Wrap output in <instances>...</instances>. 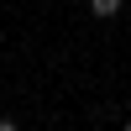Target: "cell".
<instances>
[{
	"label": "cell",
	"mask_w": 131,
	"mask_h": 131,
	"mask_svg": "<svg viewBox=\"0 0 131 131\" xmlns=\"http://www.w3.org/2000/svg\"><path fill=\"white\" fill-rule=\"evenodd\" d=\"M121 5H126V0H89V10H94L100 21H110V16H121Z\"/></svg>",
	"instance_id": "cell-1"
}]
</instances>
